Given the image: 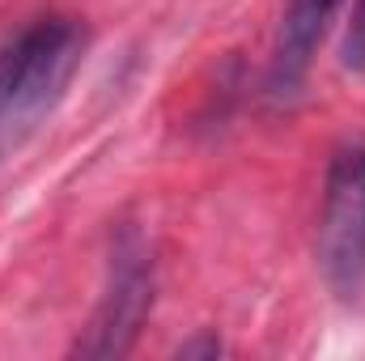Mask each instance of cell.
Segmentation results:
<instances>
[{"label":"cell","mask_w":365,"mask_h":361,"mask_svg":"<svg viewBox=\"0 0 365 361\" xmlns=\"http://www.w3.org/2000/svg\"><path fill=\"white\" fill-rule=\"evenodd\" d=\"M81 30L64 17H43L0 47V158L56 111L81 64Z\"/></svg>","instance_id":"1"},{"label":"cell","mask_w":365,"mask_h":361,"mask_svg":"<svg viewBox=\"0 0 365 361\" xmlns=\"http://www.w3.org/2000/svg\"><path fill=\"white\" fill-rule=\"evenodd\" d=\"M153 306V255L149 243L136 225H123L110 243V268H106V289L93 310L86 336L77 340L81 357H123Z\"/></svg>","instance_id":"2"},{"label":"cell","mask_w":365,"mask_h":361,"mask_svg":"<svg viewBox=\"0 0 365 361\" xmlns=\"http://www.w3.org/2000/svg\"><path fill=\"white\" fill-rule=\"evenodd\" d=\"M319 264L340 298L365 289V145H349L331 158L319 217Z\"/></svg>","instance_id":"3"},{"label":"cell","mask_w":365,"mask_h":361,"mask_svg":"<svg viewBox=\"0 0 365 361\" xmlns=\"http://www.w3.org/2000/svg\"><path fill=\"white\" fill-rule=\"evenodd\" d=\"M336 9H340V0H289L284 4L272 68H268V93L276 102H289L302 90V81L314 64V51L327 39V26H331Z\"/></svg>","instance_id":"4"},{"label":"cell","mask_w":365,"mask_h":361,"mask_svg":"<svg viewBox=\"0 0 365 361\" xmlns=\"http://www.w3.org/2000/svg\"><path fill=\"white\" fill-rule=\"evenodd\" d=\"M340 64L361 73L365 68V0H353L349 26H344V43H340Z\"/></svg>","instance_id":"5"},{"label":"cell","mask_w":365,"mask_h":361,"mask_svg":"<svg viewBox=\"0 0 365 361\" xmlns=\"http://www.w3.org/2000/svg\"><path fill=\"white\" fill-rule=\"evenodd\" d=\"M191 353H221V345H217V340H200V345H182V357H191Z\"/></svg>","instance_id":"6"}]
</instances>
